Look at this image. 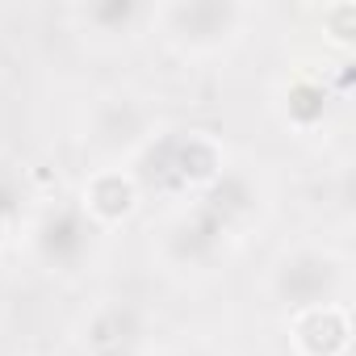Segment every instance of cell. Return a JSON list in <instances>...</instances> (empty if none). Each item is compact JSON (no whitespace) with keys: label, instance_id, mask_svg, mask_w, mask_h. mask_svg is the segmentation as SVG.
I'll return each instance as SVG.
<instances>
[{"label":"cell","instance_id":"cell-9","mask_svg":"<svg viewBox=\"0 0 356 356\" xmlns=\"http://www.w3.org/2000/svg\"><path fill=\"white\" fill-rule=\"evenodd\" d=\"M289 352L293 356H348L352 352V306L348 302H323L293 310L285 318Z\"/></svg>","mask_w":356,"mask_h":356},{"label":"cell","instance_id":"cell-6","mask_svg":"<svg viewBox=\"0 0 356 356\" xmlns=\"http://www.w3.org/2000/svg\"><path fill=\"white\" fill-rule=\"evenodd\" d=\"M231 235L197 206L185 202L181 210H172L159 231H155V260L168 273H210L218 256L227 252Z\"/></svg>","mask_w":356,"mask_h":356},{"label":"cell","instance_id":"cell-16","mask_svg":"<svg viewBox=\"0 0 356 356\" xmlns=\"http://www.w3.org/2000/svg\"><path fill=\"white\" fill-rule=\"evenodd\" d=\"M88 356H138V352H88Z\"/></svg>","mask_w":356,"mask_h":356},{"label":"cell","instance_id":"cell-14","mask_svg":"<svg viewBox=\"0 0 356 356\" xmlns=\"http://www.w3.org/2000/svg\"><path fill=\"white\" fill-rule=\"evenodd\" d=\"M17 227H22V197L9 185H0V256L13 248Z\"/></svg>","mask_w":356,"mask_h":356},{"label":"cell","instance_id":"cell-4","mask_svg":"<svg viewBox=\"0 0 356 356\" xmlns=\"http://www.w3.org/2000/svg\"><path fill=\"white\" fill-rule=\"evenodd\" d=\"M155 105L134 88H101L80 118V147L97 163H130L159 134Z\"/></svg>","mask_w":356,"mask_h":356},{"label":"cell","instance_id":"cell-2","mask_svg":"<svg viewBox=\"0 0 356 356\" xmlns=\"http://www.w3.org/2000/svg\"><path fill=\"white\" fill-rule=\"evenodd\" d=\"M256 9L243 0H159L151 5V34L176 55V59H218L231 55L248 26H252Z\"/></svg>","mask_w":356,"mask_h":356},{"label":"cell","instance_id":"cell-7","mask_svg":"<svg viewBox=\"0 0 356 356\" xmlns=\"http://www.w3.org/2000/svg\"><path fill=\"white\" fill-rule=\"evenodd\" d=\"M76 210L97 231H118L134 222V214L143 210V189L126 163H97L84 172V181L76 189Z\"/></svg>","mask_w":356,"mask_h":356},{"label":"cell","instance_id":"cell-5","mask_svg":"<svg viewBox=\"0 0 356 356\" xmlns=\"http://www.w3.org/2000/svg\"><path fill=\"white\" fill-rule=\"evenodd\" d=\"M97 227L76 210V202H51L42 206L30 222H22V243L26 256L55 277H72L88 264L92 248H97Z\"/></svg>","mask_w":356,"mask_h":356},{"label":"cell","instance_id":"cell-13","mask_svg":"<svg viewBox=\"0 0 356 356\" xmlns=\"http://www.w3.org/2000/svg\"><path fill=\"white\" fill-rule=\"evenodd\" d=\"M310 17L327 51H335L339 59L356 51V0H327V5L310 9Z\"/></svg>","mask_w":356,"mask_h":356},{"label":"cell","instance_id":"cell-12","mask_svg":"<svg viewBox=\"0 0 356 356\" xmlns=\"http://www.w3.org/2000/svg\"><path fill=\"white\" fill-rule=\"evenodd\" d=\"M67 17L80 34L126 42L151 26V5H143V0H84V5L67 9Z\"/></svg>","mask_w":356,"mask_h":356},{"label":"cell","instance_id":"cell-17","mask_svg":"<svg viewBox=\"0 0 356 356\" xmlns=\"http://www.w3.org/2000/svg\"><path fill=\"white\" fill-rule=\"evenodd\" d=\"M0 306H5V293H0Z\"/></svg>","mask_w":356,"mask_h":356},{"label":"cell","instance_id":"cell-10","mask_svg":"<svg viewBox=\"0 0 356 356\" xmlns=\"http://www.w3.org/2000/svg\"><path fill=\"white\" fill-rule=\"evenodd\" d=\"M231 239H239V235H248L260 218H264V189H260V181L252 172H243V168H227L218 181L202 193V197H193Z\"/></svg>","mask_w":356,"mask_h":356},{"label":"cell","instance_id":"cell-15","mask_svg":"<svg viewBox=\"0 0 356 356\" xmlns=\"http://www.w3.org/2000/svg\"><path fill=\"white\" fill-rule=\"evenodd\" d=\"M172 356H218V352L206 348V343H189V348H181V352H172Z\"/></svg>","mask_w":356,"mask_h":356},{"label":"cell","instance_id":"cell-1","mask_svg":"<svg viewBox=\"0 0 356 356\" xmlns=\"http://www.w3.org/2000/svg\"><path fill=\"white\" fill-rule=\"evenodd\" d=\"M134 181L155 197H202L218 176L231 168V151L222 143V134L206 130V126H168L159 130L130 163Z\"/></svg>","mask_w":356,"mask_h":356},{"label":"cell","instance_id":"cell-3","mask_svg":"<svg viewBox=\"0 0 356 356\" xmlns=\"http://www.w3.org/2000/svg\"><path fill=\"white\" fill-rule=\"evenodd\" d=\"M264 289H268V302H277L285 314L306 310V306H323V302H343L348 256L331 243L298 239L268 260Z\"/></svg>","mask_w":356,"mask_h":356},{"label":"cell","instance_id":"cell-8","mask_svg":"<svg viewBox=\"0 0 356 356\" xmlns=\"http://www.w3.org/2000/svg\"><path fill=\"white\" fill-rule=\"evenodd\" d=\"M147 339V310L130 298H101L80 318V348L88 352H138Z\"/></svg>","mask_w":356,"mask_h":356},{"label":"cell","instance_id":"cell-11","mask_svg":"<svg viewBox=\"0 0 356 356\" xmlns=\"http://www.w3.org/2000/svg\"><path fill=\"white\" fill-rule=\"evenodd\" d=\"M331 109H335V92L314 72H289L273 88V113L293 134H318L331 122Z\"/></svg>","mask_w":356,"mask_h":356}]
</instances>
